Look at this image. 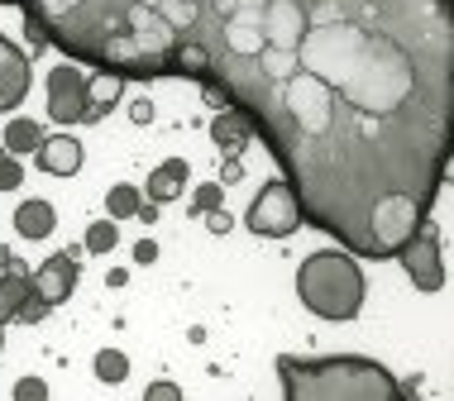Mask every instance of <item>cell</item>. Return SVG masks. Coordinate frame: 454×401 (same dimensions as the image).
Segmentation results:
<instances>
[{"mask_svg":"<svg viewBox=\"0 0 454 401\" xmlns=\"http://www.w3.org/2000/svg\"><path fill=\"white\" fill-rule=\"evenodd\" d=\"M129 120H134V125H149V120H153V101H144V96H139V101H129Z\"/></svg>","mask_w":454,"mask_h":401,"instance_id":"cell-25","label":"cell"},{"mask_svg":"<svg viewBox=\"0 0 454 401\" xmlns=\"http://www.w3.org/2000/svg\"><path fill=\"white\" fill-rule=\"evenodd\" d=\"M48 311H53V306H48V301L39 297V291H29V297H24V306H20V315H15V320H20V325H39Z\"/></svg>","mask_w":454,"mask_h":401,"instance_id":"cell-20","label":"cell"},{"mask_svg":"<svg viewBox=\"0 0 454 401\" xmlns=\"http://www.w3.org/2000/svg\"><path fill=\"white\" fill-rule=\"evenodd\" d=\"M278 378L287 401H402V387L383 363L359 359V354H335V359H278Z\"/></svg>","mask_w":454,"mask_h":401,"instance_id":"cell-2","label":"cell"},{"mask_svg":"<svg viewBox=\"0 0 454 401\" xmlns=\"http://www.w3.org/2000/svg\"><path fill=\"white\" fill-rule=\"evenodd\" d=\"M134 263H158V244H153V239H139V244H134Z\"/></svg>","mask_w":454,"mask_h":401,"instance_id":"cell-26","label":"cell"},{"mask_svg":"<svg viewBox=\"0 0 454 401\" xmlns=\"http://www.w3.org/2000/svg\"><path fill=\"white\" fill-rule=\"evenodd\" d=\"M0 5H15V0H0Z\"/></svg>","mask_w":454,"mask_h":401,"instance_id":"cell-29","label":"cell"},{"mask_svg":"<svg viewBox=\"0 0 454 401\" xmlns=\"http://www.w3.org/2000/svg\"><path fill=\"white\" fill-rule=\"evenodd\" d=\"M120 96H125V77H120V72H110V67H96L91 77H87V115H82V125L106 120L120 105Z\"/></svg>","mask_w":454,"mask_h":401,"instance_id":"cell-11","label":"cell"},{"mask_svg":"<svg viewBox=\"0 0 454 401\" xmlns=\"http://www.w3.org/2000/svg\"><path fill=\"white\" fill-rule=\"evenodd\" d=\"M0 143H5V153H34L43 143V129H39V120H24V115H15L5 125V134H0Z\"/></svg>","mask_w":454,"mask_h":401,"instance_id":"cell-15","label":"cell"},{"mask_svg":"<svg viewBox=\"0 0 454 401\" xmlns=\"http://www.w3.org/2000/svg\"><path fill=\"white\" fill-rule=\"evenodd\" d=\"M220 201H225V181H201V187L192 191V211H196V215L215 211Z\"/></svg>","mask_w":454,"mask_h":401,"instance_id":"cell-19","label":"cell"},{"mask_svg":"<svg viewBox=\"0 0 454 401\" xmlns=\"http://www.w3.org/2000/svg\"><path fill=\"white\" fill-rule=\"evenodd\" d=\"M244 225H249L259 239H287V235H297V229L306 225V211H301L297 187H292L287 177L268 181L259 197H254L249 215H244Z\"/></svg>","mask_w":454,"mask_h":401,"instance_id":"cell-4","label":"cell"},{"mask_svg":"<svg viewBox=\"0 0 454 401\" xmlns=\"http://www.w3.org/2000/svg\"><path fill=\"white\" fill-rule=\"evenodd\" d=\"M397 263L407 267L411 287H421V291H440V287H445V258H440V235H435L431 220H426L407 244L397 249Z\"/></svg>","mask_w":454,"mask_h":401,"instance_id":"cell-5","label":"cell"},{"mask_svg":"<svg viewBox=\"0 0 454 401\" xmlns=\"http://www.w3.org/2000/svg\"><path fill=\"white\" fill-rule=\"evenodd\" d=\"M139 205H144V191H139V187H129V181H115V187L106 191V211H110V220H129V215H139Z\"/></svg>","mask_w":454,"mask_h":401,"instance_id":"cell-16","label":"cell"},{"mask_svg":"<svg viewBox=\"0 0 454 401\" xmlns=\"http://www.w3.org/2000/svg\"><path fill=\"white\" fill-rule=\"evenodd\" d=\"M96 378L101 382H125L129 378V359L120 354V349H101V354H96Z\"/></svg>","mask_w":454,"mask_h":401,"instance_id":"cell-18","label":"cell"},{"mask_svg":"<svg viewBox=\"0 0 454 401\" xmlns=\"http://www.w3.org/2000/svg\"><path fill=\"white\" fill-rule=\"evenodd\" d=\"M29 291H34V277L24 273V267H10V273H0V325L15 320Z\"/></svg>","mask_w":454,"mask_h":401,"instance_id":"cell-14","label":"cell"},{"mask_svg":"<svg viewBox=\"0 0 454 401\" xmlns=\"http://www.w3.org/2000/svg\"><path fill=\"white\" fill-rule=\"evenodd\" d=\"M48 397V382L43 378H20L15 382V401H43Z\"/></svg>","mask_w":454,"mask_h":401,"instance_id":"cell-22","label":"cell"},{"mask_svg":"<svg viewBox=\"0 0 454 401\" xmlns=\"http://www.w3.org/2000/svg\"><path fill=\"white\" fill-rule=\"evenodd\" d=\"M15 5H20V10H24V5H39V0H15Z\"/></svg>","mask_w":454,"mask_h":401,"instance_id":"cell-28","label":"cell"},{"mask_svg":"<svg viewBox=\"0 0 454 401\" xmlns=\"http://www.w3.org/2000/svg\"><path fill=\"white\" fill-rule=\"evenodd\" d=\"M53 225H58V211L48 201H24L15 211V235L20 239H48Z\"/></svg>","mask_w":454,"mask_h":401,"instance_id":"cell-13","label":"cell"},{"mask_svg":"<svg viewBox=\"0 0 454 401\" xmlns=\"http://www.w3.org/2000/svg\"><path fill=\"white\" fill-rule=\"evenodd\" d=\"M82 244H87V253H110L120 244V220H110V215H106V220H91Z\"/></svg>","mask_w":454,"mask_h":401,"instance_id":"cell-17","label":"cell"},{"mask_svg":"<svg viewBox=\"0 0 454 401\" xmlns=\"http://www.w3.org/2000/svg\"><path fill=\"white\" fill-rule=\"evenodd\" d=\"M82 115H87V72L77 63H58L48 72V120L82 125Z\"/></svg>","mask_w":454,"mask_h":401,"instance_id":"cell-6","label":"cell"},{"mask_svg":"<svg viewBox=\"0 0 454 401\" xmlns=\"http://www.w3.org/2000/svg\"><path fill=\"white\" fill-rule=\"evenodd\" d=\"M249 139H254V120L239 111V105H225V111H215L211 120V143L225 158H239L244 149H249Z\"/></svg>","mask_w":454,"mask_h":401,"instance_id":"cell-10","label":"cell"},{"mask_svg":"<svg viewBox=\"0 0 454 401\" xmlns=\"http://www.w3.org/2000/svg\"><path fill=\"white\" fill-rule=\"evenodd\" d=\"M24 181V167H20V158L15 153H0V191H15Z\"/></svg>","mask_w":454,"mask_h":401,"instance_id":"cell-21","label":"cell"},{"mask_svg":"<svg viewBox=\"0 0 454 401\" xmlns=\"http://www.w3.org/2000/svg\"><path fill=\"white\" fill-rule=\"evenodd\" d=\"M153 397H158V401H177L182 387H177V382H149V401H153Z\"/></svg>","mask_w":454,"mask_h":401,"instance_id":"cell-24","label":"cell"},{"mask_svg":"<svg viewBox=\"0 0 454 401\" xmlns=\"http://www.w3.org/2000/svg\"><path fill=\"white\" fill-rule=\"evenodd\" d=\"M230 225H235V220H230L220 205H215V211H206V229H211V235H230Z\"/></svg>","mask_w":454,"mask_h":401,"instance_id":"cell-23","label":"cell"},{"mask_svg":"<svg viewBox=\"0 0 454 401\" xmlns=\"http://www.w3.org/2000/svg\"><path fill=\"white\" fill-rule=\"evenodd\" d=\"M364 267L359 253L349 249H321L311 258H301L297 267V297L301 306L321 320H354L364 311Z\"/></svg>","mask_w":454,"mask_h":401,"instance_id":"cell-3","label":"cell"},{"mask_svg":"<svg viewBox=\"0 0 454 401\" xmlns=\"http://www.w3.org/2000/svg\"><path fill=\"white\" fill-rule=\"evenodd\" d=\"M29 277H34V291H39L48 306H63L72 291H77L82 263H77V253H53V258H43L39 273H29Z\"/></svg>","mask_w":454,"mask_h":401,"instance_id":"cell-7","label":"cell"},{"mask_svg":"<svg viewBox=\"0 0 454 401\" xmlns=\"http://www.w3.org/2000/svg\"><path fill=\"white\" fill-rule=\"evenodd\" d=\"M24 34L144 81L201 43L306 225L359 258H397L445 187L454 0H39Z\"/></svg>","mask_w":454,"mask_h":401,"instance_id":"cell-1","label":"cell"},{"mask_svg":"<svg viewBox=\"0 0 454 401\" xmlns=\"http://www.w3.org/2000/svg\"><path fill=\"white\" fill-rule=\"evenodd\" d=\"M139 220H144V225L158 220V201H144V205H139Z\"/></svg>","mask_w":454,"mask_h":401,"instance_id":"cell-27","label":"cell"},{"mask_svg":"<svg viewBox=\"0 0 454 401\" xmlns=\"http://www.w3.org/2000/svg\"><path fill=\"white\" fill-rule=\"evenodd\" d=\"M29 87H34V72H29L24 48H15L0 34V111H15L24 96H29Z\"/></svg>","mask_w":454,"mask_h":401,"instance_id":"cell-8","label":"cell"},{"mask_svg":"<svg viewBox=\"0 0 454 401\" xmlns=\"http://www.w3.org/2000/svg\"><path fill=\"white\" fill-rule=\"evenodd\" d=\"M187 177H192L187 158H168V163H158L153 173H149V181H144V197L158 201V205H168V201H177V197H182Z\"/></svg>","mask_w":454,"mask_h":401,"instance_id":"cell-12","label":"cell"},{"mask_svg":"<svg viewBox=\"0 0 454 401\" xmlns=\"http://www.w3.org/2000/svg\"><path fill=\"white\" fill-rule=\"evenodd\" d=\"M39 158V167L48 177H77L82 163H87V153H82V143L72 139V134H43V143L34 149Z\"/></svg>","mask_w":454,"mask_h":401,"instance_id":"cell-9","label":"cell"}]
</instances>
